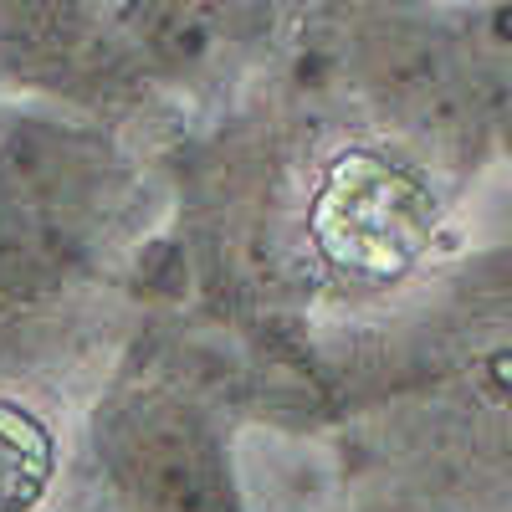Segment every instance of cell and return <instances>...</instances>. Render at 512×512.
<instances>
[{"label": "cell", "instance_id": "obj_1", "mask_svg": "<svg viewBox=\"0 0 512 512\" xmlns=\"http://www.w3.org/2000/svg\"><path fill=\"white\" fill-rule=\"evenodd\" d=\"M466 36L492 149L512 159V0H451Z\"/></svg>", "mask_w": 512, "mask_h": 512}, {"label": "cell", "instance_id": "obj_2", "mask_svg": "<svg viewBox=\"0 0 512 512\" xmlns=\"http://www.w3.org/2000/svg\"><path fill=\"white\" fill-rule=\"evenodd\" d=\"M52 477V436L36 415L0 400V512H31Z\"/></svg>", "mask_w": 512, "mask_h": 512}]
</instances>
